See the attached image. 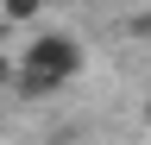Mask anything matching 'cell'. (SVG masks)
I'll return each instance as SVG.
<instances>
[{
  "mask_svg": "<svg viewBox=\"0 0 151 145\" xmlns=\"http://www.w3.org/2000/svg\"><path fill=\"white\" fill-rule=\"evenodd\" d=\"M6 13H13V19H32V13H38V0H6Z\"/></svg>",
  "mask_w": 151,
  "mask_h": 145,
  "instance_id": "cell-1",
  "label": "cell"
}]
</instances>
